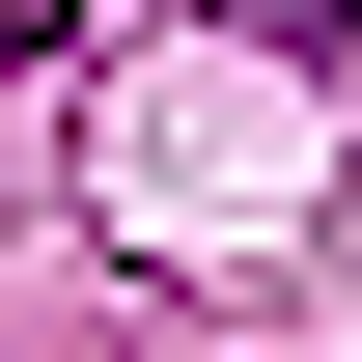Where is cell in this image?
<instances>
[{
  "instance_id": "1",
  "label": "cell",
  "mask_w": 362,
  "mask_h": 362,
  "mask_svg": "<svg viewBox=\"0 0 362 362\" xmlns=\"http://www.w3.org/2000/svg\"><path fill=\"white\" fill-rule=\"evenodd\" d=\"M251 28H307V56H362V0H251Z\"/></svg>"
}]
</instances>
